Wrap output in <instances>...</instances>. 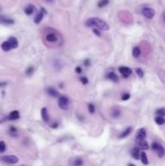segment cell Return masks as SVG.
Wrapping results in <instances>:
<instances>
[{
  "label": "cell",
  "mask_w": 165,
  "mask_h": 166,
  "mask_svg": "<svg viewBox=\"0 0 165 166\" xmlns=\"http://www.w3.org/2000/svg\"><path fill=\"white\" fill-rule=\"evenodd\" d=\"M6 151V143L4 141H0V153H4Z\"/></svg>",
  "instance_id": "27"
},
{
  "label": "cell",
  "mask_w": 165,
  "mask_h": 166,
  "mask_svg": "<svg viewBox=\"0 0 165 166\" xmlns=\"http://www.w3.org/2000/svg\"><path fill=\"white\" fill-rule=\"evenodd\" d=\"M43 17H44V13H43V12H40V13H38V14L36 15L35 18H34V21H35V23H40V21L42 20Z\"/></svg>",
  "instance_id": "22"
},
{
  "label": "cell",
  "mask_w": 165,
  "mask_h": 166,
  "mask_svg": "<svg viewBox=\"0 0 165 166\" xmlns=\"http://www.w3.org/2000/svg\"><path fill=\"white\" fill-rule=\"evenodd\" d=\"M161 147V145L159 144V143H157V142H154L153 144H152V149L155 151V152H157L158 151V149Z\"/></svg>",
  "instance_id": "24"
},
{
  "label": "cell",
  "mask_w": 165,
  "mask_h": 166,
  "mask_svg": "<svg viewBox=\"0 0 165 166\" xmlns=\"http://www.w3.org/2000/svg\"><path fill=\"white\" fill-rule=\"evenodd\" d=\"M156 154H157V156L159 157H164V155H165V150H164V148L161 146L159 149H158V151L156 152Z\"/></svg>",
  "instance_id": "25"
},
{
  "label": "cell",
  "mask_w": 165,
  "mask_h": 166,
  "mask_svg": "<svg viewBox=\"0 0 165 166\" xmlns=\"http://www.w3.org/2000/svg\"><path fill=\"white\" fill-rule=\"evenodd\" d=\"M107 78H108L109 80L113 81V82H118V81H119L118 76H117L116 73H114V72H110V73L107 75Z\"/></svg>",
  "instance_id": "19"
},
{
  "label": "cell",
  "mask_w": 165,
  "mask_h": 166,
  "mask_svg": "<svg viewBox=\"0 0 165 166\" xmlns=\"http://www.w3.org/2000/svg\"><path fill=\"white\" fill-rule=\"evenodd\" d=\"M119 115H120V112H119V110H114V111L112 112V116H113L114 118H118V117H119Z\"/></svg>",
  "instance_id": "32"
},
{
  "label": "cell",
  "mask_w": 165,
  "mask_h": 166,
  "mask_svg": "<svg viewBox=\"0 0 165 166\" xmlns=\"http://www.w3.org/2000/svg\"><path fill=\"white\" fill-rule=\"evenodd\" d=\"M109 1H110V0H100V1L98 2V7H99V8H103V7L107 6V5L109 4Z\"/></svg>",
  "instance_id": "23"
},
{
  "label": "cell",
  "mask_w": 165,
  "mask_h": 166,
  "mask_svg": "<svg viewBox=\"0 0 165 166\" xmlns=\"http://www.w3.org/2000/svg\"><path fill=\"white\" fill-rule=\"evenodd\" d=\"M85 25L87 27H96L100 30H109V24L105 22L104 20L98 18H89L85 21Z\"/></svg>",
  "instance_id": "1"
},
{
  "label": "cell",
  "mask_w": 165,
  "mask_h": 166,
  "mask_svg": "<svg viewBox=\"0 0 165 166\" xmlns=\"http://www.w3.org/2000/svg\"><path fill=\"white\" fill-rule=\"evenodd\" d=\"M2 160L9 164H16V163H18V158L16 156H6V157H2Z\"/></svg>",
  "instance_id": "6"
},
{
  "label": "cell",
  "mask_w": 165,
  "mask_h": 166,
  "mask_svg": "<svg viewBox=\"0 0 165 166\" xmlns=\"http://www.w3.org/2000/svg\"><path fill=\"white\" fill-rule=\"evenodd\" d=\"M128 166H135V165H134V164H131V163H130V164H128Z\"/></svg>",
  "instance_id": "40"
},
{
  "label": "cell",
  "mask_w": 165,
  "mask_h": 166,
  "mask_svg": "<svg viewBox=\"0 0 165 166\" xmlns=\"http://www.w3.org/2000/svg\"><path fill=\"white\" fill-rule=\"evenodd\" d=\"M75 72L78 73V74H81V73H82V68H81L80 66H77V67L75 68Z\"/></svg>",
  "instance_id": "36"
},
{
  "label": "cell",
  "mask_w": 165,
  "mask_h": 166,
  "mask_svg": "<svg viewBox=\"0 0 165 166\" xmlns=\"http://www.w3.org/2000/svg\"><path fill=\"white\" fill-rule=\"evenodd\" d=\"M155 121H156V124H158V125H162V124H164L165 123L164 117H159V116H157V117L155 119Z\"/></svg>",
  "instance_id": "21"
},
{
  "label": "cell",
  "mask_w": 165,
  "mask_h": 166,
  "mask_svg": "<svg viewBox=\"0 0 165 166\" xmlns=\"http://www.w3.org/2000/svg\"><path fill=\"white\" fill-rule=\"evenodd\" d=\"M0 22H1V23L12 24V23H14V19L9 18H5V17H3V16H0Z\"/></svg>",
  "instance_id": "17"
},
{
  "label": "cell",
  "mask_w": 165,
  "mask_h": 166,
  "mask_svg": "<svg viewBox=\"0 0 165 166\" xmlns=\"http://www.w3.org/2000/svg\"><path fill=\"white\" fill-rule=\"evenodd\" d=\"M80 81H81L82 83H83V84H86V83H88V80H87V78H85V77H82V78L80 79Z\"/></svg>",
  "instance_id": "35"
},
{
  "label": "cell",
  "mask_w": 165,
  "mask_h": 166,
  "mask_svg": "<svg viewBox=\"0 0 165 166\" xmlns=\"http://www.w3.org/2000/svg\"><path fill=\"white\" fill-rule=\"evenodd\" d=\"M58 106L62 110H67L69 107V99L67 96H60L58 99Z\"/></svg>",
  "instance_id": "3"
},
{
  "label": "cell",
  "mask_w": 165,
  "mask_h": 166,
  "mask_svg": "<svg viewBox=\"0 0 165 166\" xmlns=\"http://www.w3.org/2000/svg\"><path fill=\"white\" fill-rule=\"evenodd\" d=\"M131 155H132V157H133L136 160L140 159V157H141V152H140V149H139V148H134V149L131 151Z\"/></svg>",
  "instance_id": "11"
},
{
  "label": "cell",
  "mask_w": 165,
  "mask_h": 166,
  "mask_svg": "<svg viewBox=\"0 0 165 166\" xmlns=\"http://www.w3.org/2000/svg\"><path fill=\"white\" fill-rule=\"evenodd\" d=\"M87 108H88V112H89L90 114H94V112H95V108H94V105H93V104L89 103V104L87 105Z\"/></svg>",
  "instance_id": "29"
},
{
  "label": "cell",
  "mask_w": 165,
  "mask_h": 166,
  "mask_svg": "<svg viewBox=\"0 0 165 166\" xmlns=\"http://www.w3.org/2000/svg\"><path fill=\"white\" fill-rule=\"evenodd\" d=\"M8 42L11 44V46H12V48H13V49L18 48V40H17V38H15V37H10V38H9V40H8Z\"/></svg>",
  "instance_id": "14"
},
{
  "label": "cell",
  "mask_w": 165,
  "mask_h": 166,
  "mask_svg": "<svg viewBox=\"0 0 165 166\" xmlns=\"http://www.w3.org/2000/svg\"><path fill=\"white\" fill-rule=\"evenodd\" d=\"M92 31H93V33H94L96 36H98V37H100V36H101V33H100V31L98 30V28H93V30H92Z\"/></svg>",
  "instance_id": "34"
},
{
  "label": "cell",
  "mask_w": 165,
  "mask_h": 166,
  "mask_svg": "<svg viewBox=\"0 0 165 166\" xmlns=\"http://www.w3.org/2000/svg\"><path fill=\"white\" fill-rule=\"evenodd\" d=\"M162 15H163V19H164V21H165V12L162 14Z\"/></svg>",
  "instance_id": "39"
},
{
  "label": "cell",
  "mask_w": 165,
  "mask_h": 166,
  "mask_svg": "<svg viewBox=\"0 0 165 166\" xmlns=\"http://www.w3.org/2000/svg\"><path fill=\"white\" fill-rule=\"evenodd\" d=\"M18 119H19V112L18 111H13L9 115V120H16Z\"/></svg>",
  "instance_id": "13"
},
{
  "label": "cell",
  "mask_w": 165,
  "mask_h": 166,
  "mask_svg": "<svg viewBox=\"0 0 165 166\" xmlns=\"http://www.w3.org/2000/svg\"><path fill=\"white\" fill-rule=\"evenodd\" d=\"M156 114L159 117H165V108H160L156 111Z\"/></svg>",
  "instance_id": "28"
},
{
  "label": "cell",
  "mask_w": 165,
  "mask_h": 166,
  "mask_svg": "<svg viewBox=\"0 0 165 166\" xmlns=\"http://www.w3.org/2000/svg\"><path fill=\"white\" fill-rule=\"evenodd\" d=\"M47 1H52V0H47Z\"/></svg>",
  "instance_id": "41"
},
{
  "label": "cell",
  "mask_w": 165,
  "mask_h": 166,
  "mask_svg": "<svg viewBox=\"0 0 165 166\" xmlns=\"http://www.w3.org/2000/svg\"><path fill=\"white\" fill-rule=\"evenodd\" d=\"M47 92H48V94H49L50 96H52V97H59L58 91H57L55 88H54V87H49V88L47 89Z\"/></svg>",
  "instance_id": "10"
},
{
  "label": "cell",
  "mask_w": 165,
  "mask_h": 166,
  "mask_svg": "<svg viewBox=\"0 0 165 166\" xmlns=\"http://www.w3.org/2000/svg\"><path fill=\"white\" fill-rule=\"evenodd\" d=\"M132 129H133V128H132L131 126H128V127H126V128H125V130H124V131H122V132L119 134V137L120 139H123V138L127 137L128 135H130V134H131V132H132Z\"/></svg>",
  "instance_id": "9"
},
{
  "label": "cell",
  "mask_w": 165,
  "mask_h": 166,
  "mask_svg": "<svg viewBox=\"0 0 165 166\" xmlns=\"http://www.w3.org/2000/svg\"><path fill=\"white\" fill-rule=\"evenodd\" d=\"M56 126H57V123H55V124H53V125H52V127H53V128H56Z\"/></svg>",
  "instance_id": "38"
},
{
  "label": "cell",
  "mask_w": 165,
  "mask_h": 166,
  "mask_svg": "<svg viewBox=\"0 0 165 166\" xmlns=\"http://www.w3.org/2000/svg\"><path fill=\"white\" fill-rule=\"evenodd\" d=\"M1 49H2L4 52H9V51L12 49V46H11V44H10L8 41H6V42H3V43L1 44Z\"/></svg>",
  "instance_id": "15"
},
{
  "label": "cell",
  "mask_w": 165,
  "mask_h": 166,
  "mask_svg": "<svg viewBox=\"0 0 165 166\" xmlns=\"http://www.w3.org/2000/svg\"><path fill=\"white\" fill-rule=\"evenodd\" d=\"M41 116H42V119H43L46 122H48V121H49L50 117H49V114H48V110H47V108H43V109L41 110Z\"/></svg>",
  "instance_id": "12"
},
{
  "label": "cell",
  "mask_w": 165,
  "mask_h": 166,
  "mask_svg": "<svg viewBox=\"0 0 165 166\" xmlns=\"http://www.w3.org/2000/svg\"><path fill=\"white\" fill-rule=\"evenodd\" d=\"M45 39L49 43H58L59 42L61 44V42H62L61 36L56 31H50V32H48L46 34V36H45Z\"/></svg>",
  "instance_id": "2"
},
{
  "label": "cell",
  "mask_w": 165,
  "mask_h": 166,
  "mask_svg": "<svg viewBox=\"0 0 165 166\" xmlns=\"http://www.w3.org/2000/svg\"><path fill=\"white\" fill-rule=\"evenodd\" d=\"M33 72H34V68H33L32 66H30V67H28V68H27V70H26V75L31 76Z\"/></svg>",
  "instance_id": "31"
},
{
  "label": "cell",
  "mask_w": 165,
  "mask_h": 166,
  "mask_svg": "<svg viewBox=\"0 0 165 166\" xmlns=\"http://www.w3.org/2000/svg\"><path fill=\"white\" fill-rule=\"evenodd\" d=\"M84 64H85V66H89V64H90L89 63V60H85L84 61Z\"/></svg>",
  "instance_id": "37"
},
{
  "label": "cell",
  "mask_w": 165,
  "mask_h": 166,
  "mask_svg": "<svg viewBox=\"0 0 165 166\" xmlns=\"http://www.w3.org/2000/svg\"><path fill=\"white\" fill-rule=\"evenodd\" d=\"M136 73H137L138 77H140V78L144 77V72H143V70L141 68H136Z\"/></svg>",
  "instance_id": "30"
},
{
  "label": "cell",
  "mask_w": 165,
  "mask_h": 166,
  "mask_svg": "<svg viewBox=\"0 0 165 166\" xmlns=\"http://www.w3.org/2000/svg\"><path fill=\"white\" fill-rule=\"evenodd\" d=\"M142 15L147 18H153L155 17V15H156V11L153 8L145 7V8L142 9Z\"/></svg>",
  "instance_id": "4"
},
{
  "label": "cell",
  "mask_w": 165,
  "mask_h": 166,
  "mask_svg": "<svg viewBox=\"0 0 165 166\" xmlns=\"http://www.w3.org/2000/svg\"><path fill=\"white\" fill-rule=\"evenodd\" d=\"M137 148H139L140 150H148L149 149V143L146 142L145 140H142V141H138L137 142Z\"/></svg>",
  "instance_id": "8"
},
{
  "label": "cell",
  "mask_w": 165,
  "mask_h": 166,
  "mask_svg": "<svg viewBox=\"0 0 165 166\" xmlns=\"http://www.w3.org/2000/svg\"><path fill=\"white\" fill-rule=\"evenodd\" d=\"M119 71L122 75L123 78H128L132 74V70L129 67H126V66H120L119 68Z\"/></svg>",
  "instance_id": "5"
},
{
  "label": "cell",
  "mask_w": 165,
  "mask_h": 166,
  "mask_svg": "<svg viewBox=\"0 0 165 166\" xmlns=\"http://www.w3.org/2000/svg\"><path fill=\"white\" fill-rule=\"evenodd\" d=\"M140 55H141V50H140V48L139 47H134L133 48V50H132V55L134 56V57H139L140 56Z\"/></svg>",
  "instance_id": "18"
},
{
  "label": "cell",
  "mask_w": 165,
  "mask_h": 166,
  "mask_svg": "<svg viewBox=\"0 0 165 166\" xmlns=\"http://www.w3.org/2000/svg\"><path fill=\"white\" fill-rule=\"evenodd\" d=\"M33 12H34V6H33V5H28V6L24 9V13H25L26 15H28V16L32 15Z\"/></svg>",
  "instance_id": "20"
},
{
  "label": "cell",
  "mask_w": 165,
  "mask_h": 166,
  "mask_svg": "<svg viewBox=\"0 0 165 166\" xmlns=\"http://www.w3.org/2000/svg\"><path fill=\"white\" fill-rule=\"evenodd\" d=\"M146 136H147V131H146L145 128H140V129L137 131V133H136V139H137L138 141L145 140Z\"/></svg>",
  "instance_id": "7"
},
{
  "label": "cell",
  "mask_w": 165,
  "mask_h": 166,
  "mask_svg": "<svg viewBox=\"0 0 165 166\" xmlns=\"http://www.w3.org/2000/svg\"><path fill=\"white\" fill-rule=\"evenodd\" d=\"M82 159L81 157H77L74 160V166H82Z\"/></svg>",
  "instance_id": "26"
},
{
  "label": "cell",
  "mask_w": 165,
  "mask_h": 166,
  "mask_svg": "<svg viewBox=\"0 0 165 166\" xmlns=\"http://www.w3.org/2000/svg\"><path fill=\"white\" fill-rule=\"evenodd\" d=\"M130 98V94L129 93H124V94H122V96H121V100H123V101H126V100H128Z\"/></svg>",
  "instance_id": "33"
},
{
  "label": "cell",
  "mask_w": 165,
  "mask_h": 166,
  "mask_svg": "<svg viewBox=\"0 0 165 166\" xmlns=\"http://www.w3.org/2000/svg\"><path fill=\"white\" fill-rule=\"evenodd\" d=\"M141 161H142V163L144 164V165H148L149 164V158H148V157H147V155H146V153L145 152H142L141 153Z\"/></svg>",
  "instance_id": "16"
}]
</instances>
